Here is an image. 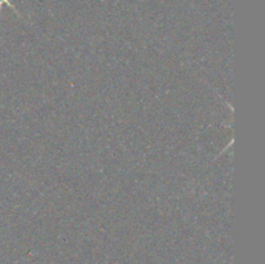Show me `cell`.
Masks as SVG:
<instances>
[{"mask_svg": "<svg viewBox=\"0 0 265 264\" xmlns=\"http://www.w3.org/2000/svg\"><path fill=\"white\" fill-rule=\"evenodd\" d=\"M3 4H8V5H9L10 8H13V9H14V7L12 5V3H9V0H0V8H1V5H3ZM14 10H16V9H14Z\"/></svg>", "mask_w": 265, "mask_h": 264, "instance_id": "6da1fadb", "label": "cell"}]
</instances>
